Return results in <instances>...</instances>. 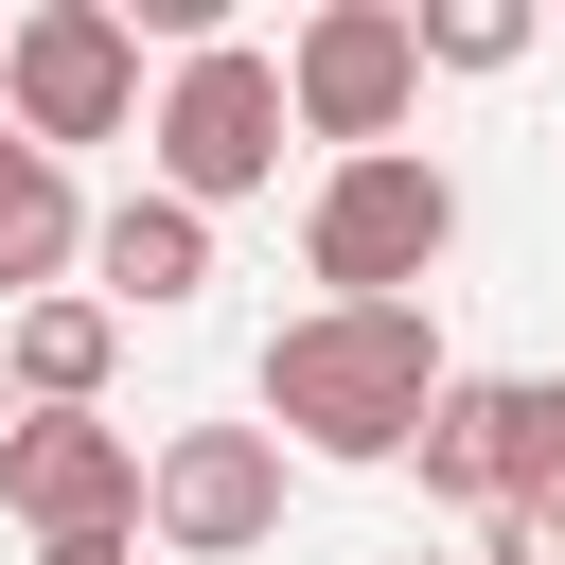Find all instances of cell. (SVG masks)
Segmentation results:
<instances>
[{
	"mask_svg": "<svg viewBox=\"0 0 565 565\" xmlns=\"http://www.w3.org/2000/svg\"><path fill=\"white\" fill-rule=\"evenodd\" d=\"M88 265H106V318H124V300H141V318H177V300L212 282V212H177V194L141 177V194L88 230Z\"/></svg>",
	"mask_w": 565,
	"mask_h": 565,
	"instance_id": "obj_9",
	"label": "cell"
},
{
	"mask_svg": "<svg viewBox=\"0 0 565 565\" xmlns=\"http://www.w3.org/2000/svg\"><path fill=\"white\" fill-rule=\"evenodd\" d=\"M0 124H18L35 159L124 141V124H141V18H124V0H35V18L0 35Z\"/></svg>",
	"mask_w": 565,
	"mask_h": 565,
	"instance_id": "obj_3",
	"label": "cell"
},
{
	"mask_svg": "<svg viewBox=\"0 0 565 565\" xmlns=\"http://www.w3.org/2000/svg\"><path fill=\"white\" fill-rule=\"evenodd\" d=\"M406 35H424V71H512V53H530L512 0H406Z\"/></svg>",
	"mask_w": 565,
	"mask_h": 565,
	"instance_id": "obj_12",
	"label": "cell"
},
{
	"mask_svg": "<svg viewBox=\"0 0 565 565\" xmlns=\"http://www.w3.org/2000/svg\"><path fill=\"white\" fill-rule=\"evenodd\" d=\"M0 35H18V18H0Z\"/></svg>",
	"mask_w": 565,
	"mask_h": 565,
	"instance_id": "obj_17",
	"label": "cell"
},
{
	"mask_svg": "<svg viewBox=\"0 0 565 565\" xmlns=\"http://www.w3.org/2000/svg\"><path fill=\"white\" fill-rule=\"evenodd\" d=\"M71 247H88L71 159H35V141L0 124V318H18V300H53V282H71Z\"/></svg>",
	"mask_w": 565,
	"mask_h": 565,
	"instance_id": "obj_11",
	"label": "cell"
},
{
	"mask_svg": "<svg viewBox=\"0 0 565 565\" xmlns=\"http://www.w3.org/2000/svg\"><path fill=\"white\" fill-rule=\"evenodd\" d=\"M441 247H459V177H441L424 141H388V159H335V177H318V212H300V265H318L335 300H406Z\"/></svg>",
	"mask_w": 565,
	"mask_h": 565,
	"instance_id": "obj_4",
	"label": "cell"
},
{
	"mask_svg": "<svg viewBox=\"0 0 565 565\" xmlns=\"http://www.w3.org/2000/svg\"><path fill=\"white\" fill-rule=\"evenodd\" d=\"M141 530H159L177 565H247V547L282 530V441H265V424H177V441L141 459Z\"/></svg>",
	"mask_w": 565,
	"mask_h": 565,
	"instance_id": "obj_8",
	"label": "cell"
},
{
	"mask_svg": "<svg viewBox=\"0 0 565 565\" xmlns=\"http://www.w3.org/2000/svg\"><path fill=\"white\" fill-rule=\"evenodd\" d=\"M424 494L441 512H512V494H565V441H547V371H441V406H424Z\"/></svg>",
	"mask_w": 565,
	"mask_h": 565,
	"instance_id": "obj_7",
	"label": "cell"
},
{
	"mask_svg": "<svg viewBox=\"0 0 565 565\" xmlns=\"http://www.w3.org/2000/svg\"><path fill=\"white\" fill-rule=\"evenodd\" d=\"M547 441H565V371H547Z\"/></svg>",
	"mask_w": 565,
	"mask_h": 565,
	"instance_id": "obj_15",
	"label": "cell"
},
{
	"mask_svg": "<svg viewBox=\"0 0 565 565\" xmlns=\"http://www.w3.org/2000/svg\"><path fill=\"white\" fill-rule=\"evenodd\" d=\"M247 388H265V441H300V459H406L441 406V335H424V300H318L265 335Z\"/></svg>",
	"mask_w": 565,
	"mask_h": 565,
	"instance_id": "obj_1",
	"label": "cell"
},
{
	"mask_svg": "<svg viewBox=\"0 0 565 565\" xmlns=\"http://www.w3.org/2000/svg\"><path fill=\"white\" fill-rule=\"evenodd\" d=\"M0 371H18V406H106V371H124V318L53 282V300H18V318H0Z\"/></svg>",
	"mask_w": 565,
	"mask_h": 565,
	"instance_id": "obj_10",
	"label": "cell"
},
{
	"mask_svg": "<svg viewBox=\"0 0 565 565\" xmlns=\"http://www.w3.org/2000/svg\"><path fill=\"white\" fill-rule=\"evenodd\" d=\"M477 565H565V494H512V512L477 530Z\"/></svg>",
	"mask_w": 565,
	"mask_h": 565,
	"instance_id": "obj_13",
	"label": "cell"
},
{
	"mask_svg": "<svg viewBox=\"0 0 565 565\" xmlns=\"http://www.w3.org/2000/svg\"><path fill=\"white\" fill-rule=\"evenodd\" d=\"M282 53H247V35H212V53H177V88L141 106V159H159V194L177 212H230V194H265L282 177Z\"/></svg>",
	"mask_w": 565,
	"mask_h": 565,
	"instance_id": "obj_2",
	"label": "cell"
},
{
	"mask_svg": "<svg viewBox=\"0 0 565 565\" xmlns=\"http://www.w3.org/2000/svg\"><path fill=\"white\" fill-rule=\"evenodd\" d=\"M0 512L35 547H141V441L106 406H18L0 424Z\"/></svg>",
	"mask_w": 565,
	"mask_h": 565,
	"instance_id": "obj_6",
	"label": "cell"
},
{
	"mask_svg": "<svg viewBox=\"0 0 565 565\" xmlns=\"http://www.w3.org/2000/svg\"><path fill=\"white\" fill-rule=\"evenodd\" d=\"M406 106H424V35H406V0H318V18L282 35V124H300V141L388 159Z\"/></svg>",
	"mask_w": 565,
	"mask_h": 565,
	"instance_id": "obj_5",
	"label": "cell"
},
{
	"mask_svg": "<svg viewBox=\"0 0 565 565\" xmlns=\"http://www.w3.org/2000/svg\"><path fill=\"white\" fill-rule=\"evenodd\" d=\"M0 424H18V371H0Z\"/></svg>",
	"mask_w": 565,
	"mask_h": 565,
	"instance_id": "obj_16",
	"label": "cell"
},
{
	"mask_svg": "<svg viewBox=\"0 0 565 565\" xmlns=\"http://www.w3.org/2000/svg\"><path fill=\"white\" fill-rule=\"evenodd\" d=\"M35 565H141V547H35Z\"/></svg>",
	"mask_w": 565,
	"mask_h": 565,
	"instance_id": "obj_14",
	"label": "cell"
}]
</instances>
